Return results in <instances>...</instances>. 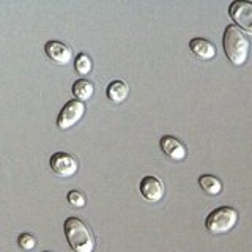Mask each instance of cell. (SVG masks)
Here are the masks:
<instances>
[{"label": "cell", "instance_id": "obj_16", "mask_svg": "<svg viewBox=\"0 0 252 252\" xmlns=\"http://www.w3.org/2000/svg\"><path fill=\"white\" fill-rule=\"evenodd\" d=\"M68 202L76 208L85 207V197L82 192H79V191H69L68 192Z\"/></svg>", "mask_w": 252, "mask_h": 252}, {"label": "cell", "instance_id": "obj_7", "mask_svg": "<svg viewBox=\"0 0 252 252\" xmlns=\"http://www.w3.org/2000/svg\"><path fill=\"white\" fill-rule=\"evenodd\" d=\"M140 194L150 202H159L164 197V185L156 177H144L140 181Z\"/></svg>", "mask_w": 252, "mask_h": 252}, {"label": "cell", "instance_id": "obj_8", "mask_svg": "<svg viewBox=\"0 0 252 252\" xmlns=\"http://www.w3.org/2000/svg\"><path fill=\"white\" fill-rule=\"evenodd\" d=\"M161 150L164 152V155L170 158L172 161H183L186 158V147L181 144V142L173 137V136H164L159 140Z\"/></svg>", "mask_w": 252, "mask_h": 252}, {"label": "cell", "instance_id": "obj_12", "mask_svg": "<svg viewBox=\"0 0 252 252\" xmlns=\"http://www.w3.org/2000/svg\"><path fill=\"white\" fill-rule=\"evenodd\" d=\"M199 185L203 189V192L208 195H218L222 192V183H220V180H218L213 175H200Z\"/></svg>", "mask_w": 252, "mask_h": 252}, {"label": "cell", "instance_id": "obj_11", "mask_svg": "<svg viewBox=\"0 0 252 252\" xmlns=\"http://www.w3.org/2000/svg\"><path fill=\"white\" fill-rule=\"evenodd\" d=\"M106 93H107V98L110 101L123 102L126 99V96H128L129 89H128V85H126V82H123V81H114V82L109 84Z\"/></svg>", "mask_w": 252, "mask_h": 252}, {"label": "cell", "instance_id": "obj_1", "mask_svg": "<svg viewBox=\"0 0 252 252\" xmlns=\"http://www.w3.org/2000/svg\"><path fill=\"white\" fill-rule=\"evenodd\" d=\"M222 44H224V52L227 55V59L230 60L235 66H241L246 63L249 57V39L238 27L228 26L225 29Z\"/></svg>", "mask_w": 252, "mask_h": 252}, {"label": "cell", "instance_id": "obj_4", "mask_svg": "<svg viewBox=\"0 0 252 252\" xmlns=\"http://www.w3.org/2000/svg\"><path fill=\"white\" fill-rule=\"evenodd\" d=\"M232 21L238 26L241 30L248 32L252 35V2L248 0H236L228 8Z\"/></svg>", "mask_w": 252, "mask_h": 252}, {"label": "cell", "instance_id": "obj_10", "mask_svg": "<svg viewBox=\"0 0 252 252\" xmlns=\"http://www.w3.org/2000/svg\"><path fill=\"white\" fill-rule=\"evenodd\" d=\"M189 49L200 60H211L216 57V47L205 38H192L189 41Z\"/></svg>", "mask_w": 252, "mask_h": 252}, {"label": "cell", "instance_id": "obj_13", "mask_svg": "<svg viewBox=\"0 0 252 252\" xmlns=\"http://www.w3.org/2000/svg\"><path fill=\"white\" fill-rule=\"evenodd\" d=\"M93 92H94V87L90 81L87 79H79L73 84V94L79 99V101H87L93 96Z\"/></svg>", "mask_w": 252, "mask_h": 252}, {"label": "cell", "instance_id": "obj_5", "mask_svg": "<svg viewBox=\"0 0 252 252\" xmlns=\"http://www.w3.org/2000/svg\"><path fill=\"white\" fill-rule=\"evenodd\" d=\"M85 114V104L79 99L68 101L63 109L60 110L57 118V126L60 129H69L71 126H74Z\"/></svg>", "mask_w": 252, "mask_h": 252}, {"label": "cell", "instance_id": "obj_6", "mask_svg": "<svg viewBox=\"0 0 252 252\" xmlns=\"http://www.w3.org/2000/svg\"><path fill=\"white\" fill-rule=\"evenodd\" d=\"M51 169L60 177H73L77 172V161L68 153H54L51 156Z\"/></svg>", "mask_w": 252, "mask_h": 252}, {"label": "cell", "instance_id": "obj_14", "mask_svg": "<svg viewBox=\"0 0 252 252\" xmlns=\"http://www.w3.org/2000/svg\"><path fill=\"white\" fill-rule=\"evenodd\" d=\"M74 66H76V71L79 74H82V76L89 74L92 71V59L87 54H79L76 57Z\"/></svg>", "mask_w": 252, "mask_h": 252}, {"label": "cell", "instance_id": "obj_3", "mask_svg": "<svg viewBox=\"0 0 252 252\" xmlns=\"http://www.w3.org/2000/svg\"><path fill=\"white\" fill-rule=\"evenodd\" d=\"M238 222V213L232 207H219L213 210L207 216L205 227L213 235H220L230 232L232 228Z\"/></svg>", "mask_w": 252, "mask_h": 252}, {"label": "cell", "instance_id": "obj_2", "mask_svg": "<svg viewBox=\"0 0 252 252\" xmlns=\"http://www.w3.org/2000/svg\"><path fill=\"white\" fill-rule=\"evenodd\" d=\"M65 235L74 252H93L94 240L84 220L79 218H68L65 220Z\"/></svg>", "mask_w": 252, "mask_h": 252}, {"label": "cell", "instance_id": "obj_15", "mask_svg": "<svg viewBox=\"0 0 252 252\" xmlns=\"http://www.w3.org/2000/svg\"><path fill=\"white\" fill-rule=\"evenodd\" d=\"M18 243H19V246L22 249H26V251H30V249H33L36 246L35 236L30 235V233H21L19 238H18Z\"/></svg>", "mask_w": 252, "mask_h": 252}, {"label": "cell", "instance_id": "obj_9", "mask_svg": "<svg viewBox=\"0 0 252 252\" xmlns=\"http://www.w3.org/2000/svg\"><path fill=\"white\" fill-rule=\"evenodd\" d=\"M44 51L47 57L52 62L59 63V65H66V63L71 62V57H73V52H71L69 47L60 41H47L44 46Z\"/></svg>", "mask_w": 252, "mask_h": 252}]
</instances>
